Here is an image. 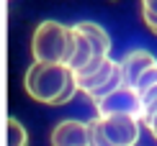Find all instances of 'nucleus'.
<instances>
[{
    "label": "nucleus",
    "mask_w": 157,
    "mask_h": 146,
    "mask_svg": "<svg viewBox=\"0 0 157 146\" xmlns=\"http://www.w3.org/2000/svg\"><path fill=\"white\" fill-rule=\"evenodd\" d=\"M23 87L31 100L41 105H64L77 92V79L67 64L34 62L23 77Z\"/></svg>",
    "instance_id": "1"
},
{
    "label": "nucleus",
    "mask_w": 157,
    "mask_h": 146,
    "mask_svg": "<svg viewBox=\"0 0 157 146\" xmlns=\"http://www.w3.org/2000/svg\"><path fill=\"white\" fill-rule=\"evenodd\" d=\"M72 28L57 21H41L31 36V54L34 62L47 64H70L72 57Z\"/></svg>",
    "instance_id": "2"
},
{
    "label": "nucleus",
    "mask_w": 157,
    "mask_h": 146,
    "mask_svg": "<svg viewBox=\"0 0 157 146\" xmlns=\"http://www.w3.org/2000/svg\"><path fill=\"white\" fill-rule=\"evenodd\" d=\"M70 28H72V44H75V49H72V57H70L67 67L72 72H80L82 67H88V64L101 62V59L108 57V51H111V36L98 23L82 21V23L70 26Z\"/></svg>",
    "instance_id": "3"
},
{
    "label": "nucleus",
    "mask_w": 157,
    "mask_h": 146,
    "mask_svg": "<svg viewBox=\"0 0 157 146\" xmlns=\"http://www.w3.org/2000/svg\"><path fill=\"white\" fill-rule=\"evenodd\" d=\"M75 79H77V90H82L93 103H98L101 97L111 95L113 90H119L124 85L121 67L111 57L101 59V62H93L88 67H82L80 72H75Z\"/></svg>",
    "instance_id": "4"
},
{
    "label": "nucleus",
    "mask_w": 157,
    "mask_h": 146,
    "mask_svg": "<svg viewBox=\"0 0 157 146\" xmlns=\"http://www.w3.org/2000/svg\"><path fill=\"white\" fill-rule=\"evenodd\" d=\"M142 121L129 115H98L88 123L93 146H136Z\"/></svg>",
    "instance_id": "5"
},
{
    "label": "nucleus",
    "mask_w": 157,
    "mask_h": 146,
    "mask_svg": "<svg viewBox=\"0 0 157 146\" xmlns=\"http://www.w3.org/2000/svg\"><path fill=\"white\" fill-rule=\"evenodd\" d=\"M95 108H98V115H129V118H136V121H142V115H144V105H142L139 92L134 87H126V85H121L111 95L101 97L95 103Z\"/></svg>",
    "instance_id": "6"
},
{
    "label": "nucleus",
    "mask_w": 157,
    "mask_h": 146,
    "mask_svg": "<svg viewBox=\"0 0 157 146\" xmlns=\"http://www.w3.org/2000/svg\"><path fill=\"white\" fill-rule=\"evenodd\" d=\"M52 146H93L90 128L82 121H62L52 131Z\"/></svg>",
    "instance_id": "7"
},
{
    "label": "nucleus",
    "mask_w": 157,
    "mask_h": 146,
    "mask_svg": "<svg viewBox=\"0 0 157 146\" xmlns=\"http://www.w3.org/2000/svg\"><path fill=\"white\" fill-rule=\"evenodd\" d=\"M155 64H157V59L149 54V51H144V49H134V51H129V54L119 62L124 85H126V87H134L136 79L144 75L149 67H155Z\"/></svg>",
    "instance_id": "8"
},
{
    "label": "nucleus",
    "mask_w": 157,
    "mask_h": 146,
    "mask_svg": "<svg viewBox=\"0 0 157 146\" xmlns=\"http://www.w3.org/2000/svg\"><path fill=\"white\" fill-rule=\"evenodd\" d=\"M5 146H29V133L16 118H8L5 123Z\"/></svg>",
    "instance_id": "9"
},
{
    "label": "nucleus",
    "mask_w": 157,
    "mask_h": 146,
    "mask_svg": "<svg viewBox=\"0 0 157 146\" xmlns=\"http://www.w3.org/2000/svg\"><path fill=\"white\" fill-rule=\"evenodd\" d=\"M142 18H144L147 28L157 34V0H142Z\"/></svg>",
    "instance_id": "10"
},
{
    "label": "nucleus",
    "mask_w": 157,
    "mask_h": 146,
    "mask_svg": "<svg viewBox=\"0 0 157 146\" xmlns=\"http://www.w3.org/2000/svg\"><path fill=\"white\" fill-rule=\"evenodd\" d=\"M152 85H157V64H155V67H149L144 75L136 79L134 90H136V92H144V90H149V87H152Z\"/></svg>",
    "instance_id": "11"
},
{
    "label": "nucleus",
    "mask_w": 157,
    "mask_h": 146,
    "mask_svg": "<svg viewBox=\"0 0 157 146\" xmlns=\"http://www.w3.org/2000/svg\"><path fill=\"white\" fill-rule=\"evenodd\" d=\"M152 136H155V138H157V128H155V131H152Z\"/></svg>",
    "instance_id": "12"
}]
</instances>
